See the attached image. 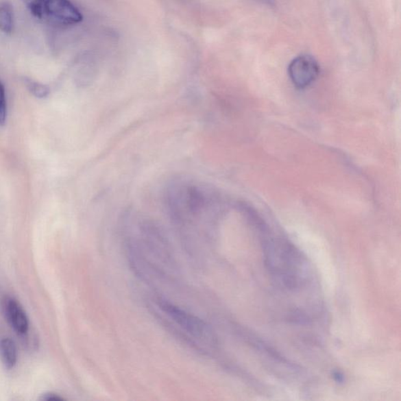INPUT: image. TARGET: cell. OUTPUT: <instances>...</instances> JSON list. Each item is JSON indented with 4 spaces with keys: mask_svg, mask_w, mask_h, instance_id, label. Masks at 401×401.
Returning <instances> with one entry per match:
<instances>
[{
    "mask_svg": "<svg viewBox=\"0 0 401 401\" xmlns=\"http://www.w3.org/2000/svg\"><path fill=\"white\" fill-rule=\"evenodd\" d=\"M14 9L9 2L0 3V30L5 33L12 32L14 29Z\"/></svg>",
    "mask_w": 401,
    "mask_h": 401,
    "instance_id": "6",
    "label": "cell"
},
{
    "mask_svg": "<svg viewBox=\"0 0 401 401\" xmlns=\"http://www.w3.org/2000/svg\"><path fill=\"white\" fill-rule=\"evenodd\" d=\"M41 400H47V401H58V400H64V399L62 397H60V395L53 393H47L45 394L42 395L40 398Z\"/></svg>",
    "mask_w": 401,
    "mask_h": 401,
    "instance_id": "10",
    "label": "cell"
},
{
    "mask_svg": "<svg viewBox=\"0 0 401 401\" xmlns=\"http://www.w3.org/2000/svg\"><path fill=\"white\" fill-rule=\"evenodd\" d=\"M319 71V65L314 58L309 55H301L289 64V75L293 84L303 89L315 81Z\"/></svg>",
    "mask_w": 401,
    "mask_h": 401,
    "instance_id": "2",
    "label": "cell"
},
{
    "mask_svg": "<svg viewBox=\"0 0 401 401\" xmlns=\"http://www.w3.org/2000/svg\"><path fill=\"white\" fill-rule=\"evenodd\" d=\"M8 104L5 99V87L0 80V126H3L7 121Z\"/></svg>",
    "mask_w": 401,
    "mask_h": 401,
    "instance_id": "9",
    "label": "cell"
},
{
    "mask_svg": "<svg viewBox=\"0 0 401 401\" xmlns=\"http://www.w3.org/2000/svg\"><path fill=\"white\" fill-rule=\"evenodd\" d=\"M44 12L64 25L80 24L84 19L80 10L70 0H46Z\"/></svg>",
    "mask_w": 401,
    "mask_h": 401,
    "instance_id": "3",
    "label": "cell"
},
{
    "mask_svg": "<svg viewBox=\"0 0 401 401\" xmlns=\"http://www.w3.org/2000/svg\"><path fill=\"white\" fill-rule=\"evenodd\" d=\"M19 354L14 340L4 338L0 340V360L7 369H12L18 362Z\"/></svg>",
    "mask_w": 401,
    "mask_h": 401,
    "instance_id": "5",
    "label": "cell"
},
{
    "mask_svg": "<svg viewBox=\"0 0 401 401\" xmlns=\"http://www.w3.org/2000/svg\"><path fill=\"white\" fill-rule=\"evenodd\" d=\"M25 84L32 95L37 98H46L51 92L47 86L29 79H25Z\"/></svg>",
    "mask_w": 401,
    "mask_h": 401,
    "instance_id": "7",
    "label": "cell"
},
{
    "mask_svg": "<svg viewBox=\"0 0 401 401\" xmlns=\"http://www.w3.org/2000/svg\"><path fill=\"white\" fill-rule=\"evenodd\" d=\"M158 306L170 320L186 334L191 335L194 339L212 342L213 337L210 328L199 317L168 303L166 300H159Z\"/></svg>",
    "mask_w": 401,
    "mask_h": 401,
    "instance_id": "1",
    "label": "cell"
},
{
    "mask_svg": "<svg viewBox=\"0 0 401 401\" xmlns=\"http://www.w3.org/2000/svg\"><path fill=\"white\" fill-rule=\"evenodd\" d=\"M24 2L33 15L38 19L42 18L46 0H24Z\"/></svg>",
    "mask_w": 401,
    "mask_h": 401,
    "instance_id": "8",
    "label": "cell"
},
{
    "mask_svg": "<svg viewBox=\"0 0 401 401\" xmlns=\"http://www.w3.org/2000/svg\"><path fill=\"white\" fill-rule=\"evenodd\" d=\"M3 311L5 319L19 336H25L29 330V318L23 307L13 298L5 300Z\"/></svg>",
    "mask_w": 401,
    "mask_h": 401,
    "instance_id": "4",
    "label": "cell"
}]
</instances>
